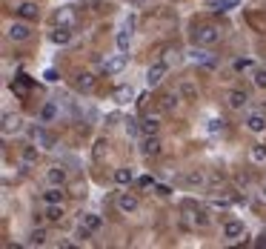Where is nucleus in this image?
<instances>
[{
  "label": "nucleus",
  "instance_id": "f257e3e1",
  "mask_svg": "<svg viewBox=\"0 0 266 249\" xmlns=\"http://www.w3.org/2000/svg\"><path fill=\"white\" fill-rule=\"evenodd\" d=\"M189 37H192V43L195 46H215L220 43V37H223V32H220V26H215V23H195L192 26V32H189Z\"/></svg>",
  "mask_w": 266,
  "mask_h": 249
},
{
  "label": "nucleus",
  "instance_id": "f03ea898",
  "mask_svg": "<svg viewBox=\"0 0 266 249\" xmlns=\"http://www.w3.org/2000/svg\"><path fill=\"white\" fill-rule=\"evenodd\" d=\"M212 224V218L203 206H183V227L186 229H206Z\"/></svg>",
  "mask_w": 266,
  "mask_h": 249
},
{
  "label": "nucleus",
  "instance_id": "7ed1b4c3",
  "mask_svg": "<svg viewBox=\"0 0 266 249\" xmlns=\"http://www.w3.org/2000/svg\"><path fill=\"white\" fill-rule=\"evenodd\" d=\"M6 37L9 40H14V43H23V40H29L32 37V26H29V20H14V23H9V29H6Z\"/></svg>",
  "mask_w": 266,
  "mask_h": 249
},
{
  "label": "nucleus",
  "instance_id": "20e7f679",
  "mask_svg": "<svg viewBox=\"0 0 266 249\" xmlns=\"http://www.w3.org/2000/svg\"><path fill=\"white\" fill-rule=\"evenodd\" d=\"M169 75V63L166 60H158V63H152L149 69H146V83H149V89H158L163 83V78Z\"/></svg>",
  "mask_w": 266,
  "mask_h": 249
},
{
  "label": "nucleus",
  "instance_id": "39448f33",
  "mask_svg": "<svg viewBox=\"0 0 266 249\" xmlns=\"http://www.w3.org/2000/svg\"><path fill=\"white\" fill-rule=\"evenodd\" d=\"M186 57H189L192 63H197V66H206V69L215 66V57H212V52H206V46H195V43H192V49L186 52Z\"/></svg>",
  "mask_w": 266,
  "mask_h": 249
},
{
  "label": "nucleus",
  "instance_id": "423d86ee",
  "mask_svg": "<svg viewBox=\"0 0 266 249\" xmlns=\"http://www.w3.org/2000/svg\"><path fill=\"white\" fill-rule=\"evenodd\" d=\"M220 235H223V241L235 244L238 238H246V227H243V221H226L223 229H220Z\"/></svg>",
  "mask_w": 266,
  "mask_h": 249
},
{
  "label": "nucleus",
  "instance_id": "0eeeda50",
  "mask_svg": "<svg viewBox=\"0 0 266 249\" xmlns=\"http://www.w3.org/2000/svg\"><path fill=\"white\" fill-rule=\"evenodd\" d=\"M138 195H132V192H120L117 195V209H120V215H135L138 212Z\"/></svg>",
  "mask_w": 266,
  "mask_h": 249
},
{
  "label": "nucleus",
  "instance_id": "6e6552de",
  "mask_svg": "<svg viewBox=\"0 0 266 249\" xmlns=\"http://www.w3.org/2000/svg\"><path fill=\"white\" fill-rule=\"evenodd\" d=\"M132 29H135V17H126V23L117 29V37H115V43L120 52H126L129 43H132Z\"/></svg>",
  "mask_w": 266,
  "mask_h": 249
},
{
  "label": "nucleus",
  "instance_id": "1a4fd4ad",
  "mask_svg": "<svg viewBox=\"0 0 266 249\" xmlns=\"http://www.w3.org/2000/svg\"><path fill=\"white\" fill-rule=\"evenodd\" d=\"M243 126H246V132H252V135H266V115H261V112L246 115Z\"/></svg>",
  "mask_w": 266,
  "mask_h": 249
},
{
  "label": "nucleus",
  "instance_id": "9d476101",
  "mask_svg": "<svg viewBox=\"0 0 266 249\" xmlns=\"http://www.w3.org/2000/svg\"><path fill=\"white\" fill-rule=\"evenodd\" d=\"M14 14L32 23V20H37V17H40V6H37V3H32V0H23V3H17Z\"/></svg>",
  "mask_w": 266,
  "mask_h": 249
},
{
  "label": "nucleus",
  "instance_id": "9b49d317",
  "mask_svg": "<svg viewBox=\"0 0 266 249\" xmlns=\"http://www.w3.org/2000/svg\"><path fill=\"white\" fill-rule=\"evenodd\" d=\"M94 83H97V80H94L92 72H75V80H72V86L78 92H92Z\"/></svg>",
  "mask_w": 266,
  "mask_h": 249
},
{
  "label": "nucleus",
  "instance_id": "f8f14e48",
  "mask_svg": "<svg viewBox=\"0 0 266 249\" xmlns=\"http://www.w3.org/2000/svg\"><path fill=\"white\" fill-rule=\"evenodd\" d=\"M143 158H161L163 152V143L158 140V135H146V140H143Z\"/></svg>",
  "mask_w": 266,
  "mask_h": 249
},
{
  "label": "nucleus",
  "instance_id": "ddd939ff",
  "mask_svg": "<svg viewBox=\"0 0 266 249\" xmlns=\"http://www.w3.org/2000/svg\"><path fill=\"white\" fill-rule=\"evenodd\" d=\"M226 101H229V109L241 112V109H246V106H249V95H246L243 89H232Z\"/></svg>",
  "mask_w": 266,
  "mask_h": 249
},
{
  "label": "nucleus",
  "instance_id": "4468645a",
  "mask_svg": "<svg viewBox=\"0 0 266 249\" xmlns=\"http://www.w3.org/2000/svg\"><path fill=\"white\" fill-rule=\"evenodd\" d=\"M32 140H35V143H40L43 149H55V137H52L46 129H43V124L32 129Z\"/></svg>",
  "mask_w": 266,
  "mask_h": 249
},
{
  "label": "nucleus",
  "instance_id": "2eb2a0df",
  "mask_svg": "<svg viewBox=\"0 0 266 249\" xmlns=\"http://www.w3.org/2000/svg\"><path fill=\"white\" fill-rule=\"evenodd\" d=\"M23 129V118L20 115H3V135L9 137L12 132H20Z\"/></svg>",
  "mask_w": 266,
  "mask_h": 249
},
{
  "label": "nucleus",
  "instance_id": "dca6fc26",
  "mask_svg": "<svg viewBox=\"0 0 266 249\" xmlns=\"http://www.w3.org/2000/svg\"><path fill=\"white\" fill-rule=\"evenodd\" d=\"M55 118H58V103L55 101H46L43 103V109H40V115H37V124H52V121H55Z\"/></svg>",
  "mask_w": 266,
  "mask_h": 249
},
{
  "label": "nucleus",
  "instance_id": "f3484780",
  "mask_svg": "<svg viewBox=\"0 0 266 249\" xmlns=\"http://www.w3.org/2000/svg\"><path fill=\"white\" fill-rule=\"evenodd\" d=\"M46 183L49 186H66V169H63V166L46 169Z\"/></svg>",
  "mask_w": 266,
  "mask_h": 249
},
{
  "label": "nucleus",
  "instance_id": "a211bd4d",
  "mask_svg": "<svg viewBox=\"0 0 266 249\" xmlns=\"http://www.w3.org/2000/svg\"><path fill=\"white\" fill-rule=\"evenodd\" d=\"M140 129H143V135H158L161 118H158V115H143V118H140Z\"/></svg>",
  "mask_w": 266,
  "mask_h": 249
},
{
  "label": "nucleus",
  "instance_id": "6ab92c4d",
  "mask_svg": "<svg viewBox=\"0 0 266 249\" xmlns=\"http://www.w3.org/2000/svg\"><path fill=\"white\" fill-rule=\"evenodd\" d=\"M81 224L86 229H92V232H100L103 229V218L97 215V212H83L81 215Z\"/></svg>",
  "mask_w": 266,
  "mask_h": 249
},
{
  "label": "nucleus",
  "instance_id": "aec40b11",
  "mask_svg": "<svg viewBox=\"0 0 266 249\" xmlns=\"http://www.w3.org/2000/svg\"><path fill=\"white\" fill-rule=\"evenodd\" d=\"M43 221H49V224H60V221H63V204H46V209H43Z\"/></svg>",
  "mask_w": 266,
  "mask_h": 249
},
{
  "label": "nucleus",
  "instance_id": "412c9836",
  "mask_svg": "<svg viewBox=\"0 0 266 249\" xmlns=\"http://www.w3.org/2000/svg\"><path fill=\"white\" fill-rule=\"evenodd\" d=\"M123 66H126V55L120 52V55H115V57H109V60H106V63H103V72H106V75H117Z\"/></svg>",
  "mask_w": 266,
  "mask_h": 249
},
{
  "label": "nucleus",
  "instance_id": "4be33fe9",
  "mask_svg": "<svg viewBox=\"0 0 266 249\" xmlns=\"http://www.w3.org/2000/svg\"><path fill=\"white\" fill-rule=\"evenodd\" d=\"M29 89H32V80L26 78V75H17V78L12 80V92L17 95V98H26V95H29Z\"/></svg>",
  "mask_w": 266,
  "mask_h": 249
},
{
  "label": "nucleus",
  "instance_id": "5701e85b",
  "mask_svg": "<svg viewBox=\"0 0 266 249\" xmlns=\"http://www.w3.org/2000/svg\"><path fill=\"white\" fill-rule=\"evenodd\" d=\"M35 163H37V149H35V146H26L23 152H20V169L29 172Z\"/></svg>",
  "mask_w": 266,
  "mask_h": 249
},
{
  "label": "nucleus",
  "instance_id": "b1692460",
  "mask_svg": "<svg viewBox=\"0 0 266 249\" xmlns=\"http://www.w3.org/2000/svg\"><path fill=\"white\" fill-rule=\"evenodd\" d=\"M55 26H69V29H75V11H72L69 6L58 9V14H55Z\"/></svg>",
  "mask_w": 266,
  "mask_h": 249
},
{
  "label": "nucleus",
  "instance_id": "393cba45",
  "mask_svg": "<svg viewBox=\"0 0 266 249\" xmlns=\"http://www.w3.org/2000/svg\"><path fill=\"white\" fill-rule=\"evenodd\" d=\"M72 40V29L69 26H55V32H52V43L55 46H66Z\"/></svg>",
  "mask_w": 266,
  "mask_h": 249
},
{
  "label": "nucleus",
  "instance_id": "a878e982",
  "mask_svg": "<svg viewBox=\"0 0 266 249\" xmlns=\"http://www.w3.org/2000/svg\"><path fill=\"white\" fill-rule=\"evenodd\" d=\"M177 103H180V92H166V95L161 98V109L163 112H175Z\"/></svg>",
  "mask_w": 266,
  "mask_h": 249
},
{
  "label": "nucleus",
  "instance_id": "bb28decb",
  "mask_svg": "<svg viewBox=\"0 0 266 249\" xmlns=\"http://www.w3.org/2000/svg\"><path fill=\"white\" fill-rule=\"evenodd\" d=\"M132 181H135V172L129 169V166H117L115 169V183L117 186H129Z\"/></svg>",
  "mask_w": 266,
  "mask_h": 249
},
{
  "label": "nucleus",
  "instance_id": "cd10ccee",
  "mask_svg": "<svg viewBox=\"0 0 266 249\" xmlns=\"http://www.w3.org/2000/svg\"><path fill=\"white\" fill-rule=\"evenodd\" d=\"M63 186H49L46 192H43V204H63V192H60Z\"/></svg>",
  "mask_w": 266,
  "mask_h": 249
},
{
  "label": "nucleus",
  "instance_id": "c85d7f7f",
  "mask_svg": "<svg viewBox=\"0 0 266 249\" xmlns=\"http://www.w3.org/2000/svg\"><path fill=\"white\" fill-rule=\"evenodd\" d=\"M46 229H32V232H29V241H26V244H29V247H43V244H46Z\"/></svg>",
  "mask_w": 266,
  "mask_h": 249
},
{
  "label": "nucleus",
  "instance_id": "c756f323",
  "mask_svg": "<svg viewBox=\"0 0 266 249\" xmlns=\"http://www.w3.org/2000/svg\"><path fill=\"white\" fill-rule=\"evenodd\" d=\"M232 69H235V72H255V60L252 57H238V60L232 63Z\"/></svg>",
  "mask_w": 266,
  "mask_h": 249
},
{
  "label": "nucleus",
  "instance_id": "7c9ffc66",
  "mask_svg": "<svg viewBox=\"0 0 266 249\" xmlns=\"http://www.w3.org/2000/svg\"><path fill=\"white\" fill-rule=\"evenodd\" d=\"M206 3L218 11H232L235 6H238V0H206Z\"/></svg>",
  "mask_w": 266,
  "mask_h": 249
},
{
  "label": "nucleus",
  "instance_id": "2f4dec72",
  "mask_svg": "<svg viewBox=\"0 0 266 249\" xmlns=\"http://www.w3.org/2000/svg\"><path fill=\"white\" fill-rule=\"evenodd\" d=\"M132 98H135V89H132V86H120V89L115 92V101L117 103H129Z\"/></svg>",
  "mask_w": 266,
  "mask_h": 249
},
{
  "label": "nucleus",
  "instance_id": "473e14b6",
  "mask_svg": "<svg viewBox=\"0 0 266 249\" xmlns=\"http://www.w3.org/2000/svg\"><path fill=\"white\" fill-rule=\"evenodd\" d=\"M249 158H252L255 163H264V160H266V146H264V143H255V146L249 149Z\"/></svg>",
  "mask_w": 266,
  "mask_h": 249
},
{
  "label": "nucleus",
  "instance_id": "72a5a7b5",
  "mask_svg": "<svg viewBox=\"0 0 266 249\" xmlns=\"http://www.w3.org/2000/svg\"><path fill=\"white\" fill-rule=\"evenodd\" d=\"M252 83L258 86V89H266V69H258V66H255V72H252Z\"/></svg>",
  "mask_w": 266,
  "mask_h": 249
},
{
  "label": "nucleus",
  "instance_id": "f704fd0d",
  "mask_svg": "<svg viewBox=\"0 0 266 249\" xmlns=\"http://www.w3.org/2000/svg\"><path fill=\"white\" fill-rule=\"evenodd\" d=\"M140 132H143V129H140V121L129 118V121H126V135H129V137H138Z\"/></svg>",
  "mask_w": 266,
  "mask_h": 249
},
{
  "label": "nucleus",
  "instance_id": "c9c22d12",
  "mask_svg": "<svg viewBox=\"0 0 266 249\" xmlns=\"http://www.w3.org/2000/svg\"><path fill=\"white\" fill-rule=\"evenodd\" d=\"M223 129H226V121H223V118H212V121H209V132H212V135H218Z\"/></svg>",
  "mask_w": 266,
  "mask_h": 249
},
{
  "label": "nucleus",
  "instance_id": "e433bc0d",
  "mask_svg": "<svg viewBox=\"0 0 266 249\" xmlns=\"http://www.w3.org/2000/svg\"><path fill=\"white\" fill-rule=\"evenodd\" d=\"M106 146H109L106 140H97V143H94V152H92L94 160H100V158H103V149H106Z\"/></svg>",
  "mask_w": 266,
  "mask_h": 249
},
{
  "label": "nucleus",
  "instance_id": "4c0bfd02",
  "mask_svg": "<svg viewBox=\"0 0 266 249\" xmlns=\"http://www.w3.org/2000/svg\"><path fill=\"white\" fill-rule=\"evenodd\" d=\"M155 192L161 195V198H169V195H172V189H169L166 183H155Z\"/></svg>",
  "mask_w": 266,
  "mask_h": 249
},
{
  "label": "nucleus",
  "instance_id": "58836bf2",
  "mask_svg": "<svg viewBox=\"0 0 266 249\" xmlns=\"http://www.w3.org/2000/svg\"><path fill=\"white\" fill-rule=\"evenodd\" d=\"M180 95H186V98H192V95H195V83H189V80H186L183 86H180Z\"/></svg>",
  "mask_w": 266,
  "mask_h": 249
},
{
  "label": "nucleus",
  "instance_id": "ea45409f",
  "mask_svg": "<svg viewBox=\"0 0 266 249\" xmlns=\"http://www.w3.org/2000/svg\"><path fill=\"white\" fill-rule=\"evenodd\" d=\"M43 78H46L49 83H55V80H60V75H58V69H46V72H43Z\"/></svg>",
  "mask_w": 266,
  "mask_h": 249
},
{
  "label": "nucleus",
  "instance_id": "a19ab883",
  "mask_svg": "<svg viewBox=\"0 0 266 249\" xmlns=\"http://www.w3.org/2000/svg\"><path fill=\"white\" fill-rule=\"evenodd\" d=\"M138 186H143V189H146V186H155V178L143 175V178H138Z\"/></svg>",
  "mask_w": 266,
  "mask_h": 249
},
{
  "label": "nucleus",
  "instance_id": "79ce46f5",
  "mask_svg": "<svg viewBox=\"0 0 266 249\" xmlns=\"http://www.w3.org/2000/svg\"><path fill=\"white\" fill-rule=\"evenodd\" d=\"M146 101H149V95H138V106H140V109L146 106Z\"/></svg>",
  "mask_w": 266,
  "mask_h": 249
},
{
  "label": "nucleus",
  "instance_id": "37998d69",
  "mask_svg": "<svg viewBox=\"0 0 266 249\" xmlns=\"http://www.w3.org/2000/svg\"><path fill=\"white\" fill-rule=\"evenodd\" d=\"M255 247H266V232H264V235H261L258 241H255Z\"/></svg>",
  "mask_w": 266,
  "mask_h": 249
},
{
  "label": "nucleus",
  "instance_id": "c03bdc74",
  "mask_svg": "<svg viewBox=\"0 0 266 249\" xmlns=\"http://www.w3.org/2000/svg\"><path fill=\"white\" fill-rule=\"evenodd\" d=\"M149 0H129V6H146Z\"/></svg>",
  "mask_w": 266,
  "mask_h": 249
},
{
  "label": "nucleus",
  "instance_id": "a18cd8bd",
  "mask_svg": "<svg viewBox=\"0 0 266 249\" xmlns=\"http://www.w3.org/2000/svg\"><path fill=\"white\" fill-rule=\"evenodd\" d=\"M261 198H264V201H266V189H264V192H261Z\"/></svg>",
  "mask_w": 266,
  "mask_h": 249
}]
</instances>
